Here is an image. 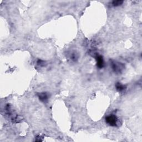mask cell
Wrapping results in <instances>:
<instances>
[{"mask_svg": "<svg viewBox=\"0 0 142 142\" xmlns=\"http://www.w3.org/2000/svg\"><path fill=\"white\" fill-rule=\"evenodd\" d=\"M117 121H118V118L115 115L110 114L105 118L106 123L112 127L116 126Z\"/></svg>", "mask_w": 142, "mask_h": 142, "instance_id": "1", "label": "cell"}, {"mask_svg": "<svg viewBox=\"0 0 142 142\" xmlns=\"http://www.w3.org/2000/svg\"><path fill=\"white\" fill-rule=\"evenodd\" d=\"M95 58L97 60V67L99 68H102L104 67V64L103 57L100 55H97Z\"/></svg>", "mask_w": 142, "mask_h": 142, "instance_id": "2", "label": "cell"}, {"mask_svg": "<svg viewBox=\"0 0 142 142\" xmlns=\"http://www.w3.org/2000/svg\"><path fill=\"white\" fill-rule=\"evenodd\" d=\"M48 95L46 93H41L38 95V98L42 102H46L48 100Z\"/></svg>", "mask_w": 142, "mask_h": 142, "instance_id": "3", "label": "cell"}, {"mask_svg": "<svg viewBox=\"0 0 142 142\" xmlns=\"http://www.w3.org/2000/svg\"><path fill=\"white\" fill-rule=\"evenodd\" d=\"M115 87H116L117 90L119 92H122L125 90V87L123 85H122L119 82H118V83H116L115 85Z\"/></svg>", "mask_w": 142, "mask_h": 142, "instance_id": "4", "label": "cell"}, {"mask_svg": "<svg viewBox=\"0 0 142 142\" xmlns=\"http://www.w3.org/2000/svg\"><path fill=\"white\" fill-rule=\"evenodd\" d=\"M112 67L114 72H119V71L120 70V67H119V65L115 62L112 63Z\"/></svg>", "mask_w": 142, "mask_h": 142, "instance_id": "5", "label": "cell"}, {"mask_svg": "<svg viewBox=\"0 0 142 142\" xmlns=\"http://www.w3.org/2000/svg\"><path fill=\"white\" fill-rule=\"evenodd\" d=\"M123 3V1H113L112 4L114 6H118L121 5Z\"/></svg>", "mask_w": 142, "mask_h": 142, "instance_id": "6", "label": "cell"}]
</instances>
